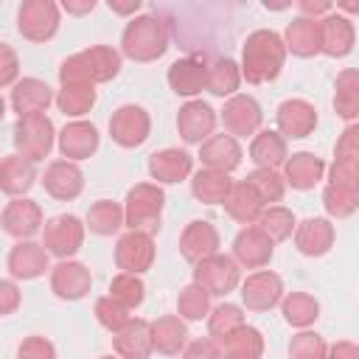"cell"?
Listing matches in <instances>:
<instances>
[{"instance_id":"obj_6","label":"cell","mask_w":359,"mask_h":359,"mask_svg":"<svg viewBox=\"0 0 359 359\" xmlns=\"http://www.w3.org/2000/svg\"><path fill=\"white\" fill-rule=\"evenodd\" d=\"M109 135L121 146H137L149 135V115L135 104H123L109 118Z\"/></svg>"},{"instance_id":"obj_26","label":"cell","mask_w":359,"mask_h":359,"mask_svg":"<svg viewBox=\"0 0 359 359\" xmlns=\"http://www.w3.org/2000/svg\"><path fill=\"white\" fill-rule=\"evenodd\" d=\"M286 45L297 56H311L320 50V22L311 17H297L286 28Z\"/></svg>"},{"instance_id":"obj_19","label":"cell","mask_w":359,"mask_h":359,"mask_svg":"<svg viewBox=\"0 0 359 359\" xmlns=\"http://www.w3.org/2000/svg\"><path fill=\"white\" fill-rule=\"evenodd\" d=\"M48 101H50V90L39 79H22L11 90V107L20 112V118H25V115H42V109L48 107Z\"/></svg>"},{"instance_id":"obj_50","label":"cell","mask_w":359,"mask_h":359,"mask_svg":"<svg viewBox=\"0 0 359 359\" xmlns=\"http://www.w3.org/2000/svg\"><path fill=\"white\" fill-rule=\"evenodd\" d=\"M356 137H359V129H356V126H348V129L342 132V137H339V143H337V160H334V163H339V165H356V157H359V143H356Z\"/></svg>"},{"instance_id":"obj_60","label":"cell","mask_w":359,"mask_h":359,"mask_svg":"<svg viewBox=\"0 0 359 359\" xmlns=\"http://www.w3.org/2000/svg\"><path fill=\"white\" fill-rule=\"evenodd\" d=\"M0 115H3V101H0Z\"/></svg>"},{"instance_id":"obj_10","label":"cell","mask_w":359,"mask_h":359,"mask_svg":"<svg viewBox=\"0 0 359 359\" xmlns=\"http://www.w3.org/2000/svg\"><path fill=\"white\" fill-rule=\"evenodd\" d=\"M81 244V224L76 216H53L45 224V247L56 255H67Z\"/></svg>"},{"instance_id":"obj_40","label":"cell","mask_w":359,"mask_h":359,"mask_svg":"<svg viewBox=\"0 0 359 359\" xmlns=\"http://www.w3.org/2000/svg\"><path fill=\"white\" fill-rule=\"evenodd\" d=\"M283 317L292 325H309L317 317V300L306 292H292L283 300Z\"/></svg>"},{"instance_id":"obj_42","label":"cell","mask_w":359,"mask_h":359,"mask_svg":"<svg viewBox=\"0 0 359 359\" xmlns=\"http://www.w3.org/2000/svg\"><path fill=\"white\" fill-rule=\"evenodd\" d=\"M121 219H123V210H121L115 202H107V199L95 202V205L90 208V213H87L90 230H95V233H101V236H107V233L118 230Z\"/></svg>"},{"instance_id":"obj_35","label":"cell","mask_w":359,"mask_h":359,"mask_svg":"<svg viewBox=\"0 0 359 359\" xmlns=\"http://www.w3.org/2000/svg\"><path fill=\"white\" fill-rule=\"evenodd\" d=\"M205 87L216 95H227L238 87V67L233 59L219 56L210 65H205Z\"/></svg>"},{"instance_id":"obj_4","label":"cell","mask_w":359,"mask_h":359,"mask_svg":"<svg viewBox=\"0 0 359 359\" xmlns=\"http://www.w3.org/2000/svg\"><path fill=\"white\" fill-rule=\"evenodd\" d=\"M160 208H163V194L160 188L149 185V182H140L135 185L129 194H126V224L132 230L137 227H154L157 216H160Z\"/></svg>"},{"instance_id":"obj_7","label":"cell","mask_w":359,"mask_h":359,"mask_svg":"<svg viewBox=\"0 0 359 359\" xmlns=\"http://www.w3.org/2000/svg\"><path fill=\"white\" fill-rule=\"evenodd\" d=\"M20 31L28 36V39H45L53 34L56 22H59V11L50 0H25L20 6Z\"/></svg>"},{"instance_id":"obj_44","label":"cell","mask_w":359,"mask_h":359,"mask_svg":"<svg viewBox=\"0 0 359 359\" xmlns=\"http://www.w3.org/2000/svg\"><path fill=\"white\" fill-rule=\"evenodd\" d=\"M252 185V191L261 196V202H275L283 194V177L275 168H255L247 180Z\"/></svg>"},{"instance_id":"obj_38","label":"cell","mask_w":359,"mask_h":359,"mask_svg":"<svg viewBox=\"0 0 359 359\" xmlns=\"http://www.w3.org/2000/svg\"><path fill=\"white\" fill-rule=\"evenodd\" d=\"M93 98H95L93 84H62V90L56 95V104L67 115H81V112L90 109Z\"/></svg>"},{"instance_id":"obj_8","label":"cell","mask_w":359,"mask_h":359,"mask_svg":"<svg viewBox=\"0 0 359 359\" xmlns=\"http://www.w3.org/2000/svg\"><path fill=\"white\" fill-rule=\"evenodd\" d=\"M151 255H154V244H151V236L149 233H140V230H132L126 236L118 238V247H115V264L135 275L140 269H146L151 264Z\"/></svg>"},{"instance_id":"obj_11","label":"cell","mask_w":359,"mask_h":359,"mask_svg":"<svg viewBox=\"0 0 359 359\" xmlns=\"http://www.w3.org/2000/svg\"><path fill=\"white\" fill-rule=\"evenodd\" d=\"M219 247V236L208 222H191L180 236V252L188 261H202L213 255Z\"/></svg>"},{"instance_id":"obj_25","label":"cell","mask_w":359,"mask_h":359,"mask_svg":"<svg viewBox=\"0 0 359 359\" xmlns=\"http://www.w3.org/2000/svg\"><path fill=\"white\" fill-rule=\"evenodd\" d=\"M39 219H42V213L31 199H14L3 210V227L11 236H31L36 230Z\"/></svg>"},{"instance_id":"obj_43","label":"cell","mask_w":359,"mask_h":359,"mask_svg":"<svg viewBox=\"0 0 359 359\" xmlns=\"http://www.w3.org/2000/svg\"><path fill=\"white\" fill-rule=\"evenodd\" d=\"M109 297L118 300L123 309H132V306H137V303L143 300V283H140L135 275L121 272V275H115L112 283H109Z\"/></svg>"},{"instance_id":"obj_22","label":"cell","mask_w":359,"mask_h":359,"mask_svg":"<svg viewBox=\"0 0 359 359\" xmlns=\"http://www.w3.org/2000/svg\"><path fill=\"white\" fill-rule=\"evenodd\" d=\"M351 45H353V28L345 17L331 14L320 22V50L331 56H342L351 50Z\"/></svg>"},{"instance_id":"obj_52","label":"cell","mask_w":359,"mask_h":359,"mask_svg":"<svg viewBox=\"0 0 359 359\" xmlns=\"http://www.w3.org/2000/svg\"><path fill=\"white\" fill-rule=\"evenodd\" d=\"M182 359H222V353H219V345H216V339H208V337H202V339H194V342L185 348Z\"/></svg>"},{"instance_id":"obj_57","label":"cell","mask_w":359,"mask_h":359,"mask_svg":"<svg viewBox=\"0 0 359 359\" xmlns=\"http://www.w3.org/2000/svg\"><path fill=\"white\" fill-rule=\"evenodd\" d=\"M109 8L118 11V14H126V11H135L137 8V0H132V3H115V0H109Z\"/></svg>"},{"instance_id":"obj_9","label":"cell","mask_w":359,"mask_h":359,"mask_svg":"<svg viewBox=\"0 0 359 359\" xmlns=\"http://www.w3.org/2000/svg\"><path fill=\"white\" fill-rule=\"evenodd\" d=\"M314 121H317V112L309 101L303 98H292V101H283L278 107V126L283 135L289 137H303L314 129Z\"/></svg>"},{"instance_id":"obj_2","label":"cell","mask_w":359,"mask_h":359,"mask_svg":"<svg viewBox=\"0 0 359 359\" xmlns=\"http://www.w3.org/2000/svg\"><path fill=\"white\" fill-rule=\"evenodd\" d=\"M165 39H168V34H165L163 22L151 14H143V17H135L132 22H126L121 45H123L126 56L149 62L165 50Z\"/></svg>"},{"instance_id":"obj_49","label":"cell","mask_w":359,"mask_h":359,"mask_svg":"<svg viewBox=\"0 0 359 359\" xmlns=\"http://www.w3.org/2000/svg\"><path fill=\"white\" fill-rule=\"evenodd\" d=\"M289 359H325V342L323 337L303 331L289 342Z\"/></svg>"},{"instance_id":"obj_41","label":"cell","mask_w":359,"mask_h":359,"mask_svg":"<svg viewBox=\"0 0 359 359\" xmlns=\"http://www.w3.org/2000/svg\"><path fill=\"white\" fill-rule=\"evenodd\" d=\"M222 345H224L227 353H247V356H255V359L261 356V348H264L261 334L252 325H238L233 334H227L222 339Z\"/></svg>"},{"instance_id":"obj_55","label":"cell","mask_w":359,"mask_h":359,"mask_svg":"<svg viewBox=\"0 0 359 359\" xmlns=\"http://www.w3.org/2000/svg\"><path fill=\"white\" fill-rule=\"evenodd\" d=\"M328 359H359V351L353 342H337V345H331Z\"/></svg>"},{"instance_id":"obj_24","label":"cell","mask_w":359,"mask_h":359,"mask_svg":"<svg viewBox=\"0 0 359 359\" xmlns=\"http://www.w3.org/2000/svg\"><path fill=\"white\" fill-rule=\"evenodd\" d=\"M294 241H297L300 252H306V255H323L331 247V241H334V230H331V224L325 219H306V222L297 224Z\"/></svg>"},{"instance_id":"obj_59","label":"cell","mask_w":359,"mask_h":359,"mask_svg":"<svg viewBox=\"0 0 359 359\" xmlns=\"http://www.w3.org/2000/svg\"><path fill=\"white\" fill-rule=\"evenodd\" d=\"M224 359H255V356H247V353H224Z\"/></svg>"},{"instance_id":"obj_39","label":"cell","mask_w":359,"mask_h":359,"mask_svg":"<svg viewBox=\"0 0 359 359\" xmlns=\"http://www.w3.org/2000/svg\"><path fill=\"white\" fill-rule=\"evenodd\" d=\"M323 199H325L328 213H334V216H348V213H353V208H356L359 188H356V185H342V182H328Z\"/></svg>"},{"instance_id":"obj_51","label":"cell","mask_w":359,"mask_h":359,"mask_svg":"<svg viewBox=\"0 0 359 359\" xmlns=\"http://www.w3.org/2000/svg\"><path fill=\"white\" fill-rule=\"evenodd\" d=\"M20 359H53V348L42 337H28L20 345Z\"/></svg>"},{"instance_id":"obj_33","label":"cell","mask_w":359,"mask_h":359,"mask_svg":"<svg viewBox=\"0 0 359 359\" xmlns=\"http://www.w3.org/2000/svg\"><path fill=\"white\" fill-rule=\"evenodd\" d=\"M323 177V160L311 151H297L286 160V180L294 188H311Z\"/></svg>"},{"instance_id":"obj_14","label":"cell","mask_w":359,"mask_h":359,"mask_svg":"<svg viewBox=\"0 0 359 359\" xmlns=\"http://www.w3.org/2000/svg\"><path fill=\"white\" fill-rule=\"evenodd\" d=\"M168 84L180 95H194L205 87V62L196 56H182L168 67Z\"/></svg>"},{"instance_id":"obj_53","label":"cell","mask_w":359,"mask_h":359,"mask_svg":"<svg viewBox=\"0 0 359 359\" xmlns=\"http://www.w3.org/2000/svg\"><path fill=\"white\" fill-rule=\"evenodd\" d=\"M17 73V53L0 42V84H8Z\"/></svg>"},{"instance_id":"obj_15","label":"cell","mask_w":359,"mask_h":359,"mask_svg":"<svg viewBox=\"0 0 359 359\" xmlns=\"http://www.w3.org/2000/svg\"><path fill=\"white\" fill-rule=\"evenodd\" d=\"M222 118H224V126L233 135H250V132H255V126L261 121V109L250 95H233L224 104Z\"/></svg>"},{"instance_id":"obj_31","label":"cell","mask_w":359,"mask_h":359,"mask_svg":"<svg viewBox=\"0 0 359 359\" xmlns=\"http://www.w3.org/2000/svg\"><path fill=\"white\" fill-rule=\"evenodd\" d=\"M149 337L160 353H177L180 345L185 342V325L177 317L165 314V317H157L154 323H149Z\"/></svg>"},{"instance_id":"obj_29","label":"cell","mask_w":359,"mask_h":359,"mask_svg":"<svg viewBox=\"0 0 359 359\" xmlns=\"http://www.w3.org/2000/svg\"><path fill=\"white\" fill-rule=\"evenodd\" d=\"M191 168V157L180 149H163L157 154H151L149 160V171L154 180H163V182H177L188 174Z\"/></svg>"},{"instance_id":"obj_48","label":"cell","mask_w":359,"mask_h":359,"mask_svg":"<svg viewBox=\"0 0 359 359\" xmlns=\"http://www.w3.org/2000/svg\"><path fill=\"white\" fill-rule=\"evenodd\" d=\"M95 317H98V323H101L104 328H109V331H121V328L129 323L126 309H123L118 300H112L109 294L95 300Z\"/></svg>"},{"instance_id":"obj_47","label":"cell","mask_w":359,"mask_h":359,"mask_svg":"<svg viewBox=\"0 0 359 359\" xmlns=\"http://www.w3.org/2000/svg\"><path fill=\"white\" fill-rule=\"evenodd\" d=\"M177 309H180L182 317L199 320V317L208 311V292H205L199 283L185 286V289L180 292V297H177Z\"/></svg>"},{"instance_id":"obj_46","label":"cell","mask_w":359,"mask_h":359,"mask_svg":"<svg viewBox=\"0 0 359 359\" xmlns=\"http://www.w3.org/2000/svg\"><path fill=\"white\" fill-rule=\"evenodd\" d=\"M261 230L269 236V241L272 238H286L289 233H292V227H294V219H292V213L286 210V208H269V210H261Z\"/></svg>"},{"instance_id":"obj_5","label":"cell","mask_w":359,"mask_h":359,"mask_svg":"<svg viewBox=\"0 0 359 359\" xmlns=\"http://www.w3.org/2000/svg\"><path fill=\"white\" fill-rule=\"evenodd\" d=\"M14 143L28 160L45 157L50 149V121L45 115H25L14 126Z\"/></svg>"},{"instance_id":"obj_61","label":"cell","mask_w":359,"mask_h":359,"mask_svg":"<svg viewBox=\"0 0 359 359\" xmlns=\"http://www.w3.org/2000/svg\"><path fill=\"white\" fill-rule=\"evenodd\" d=\"M104 359H112V356H104Z\"/></svg>"},{"instance_id":"obj_1","label":"cell","mask_w":359,"mask_h":359,"mask_svg":"<svg viewBox=\"0 0 359 359\" xmlns=\"http://www.w3.org/2000/svg\"><path fill=\"white\" fill-rule=\"evenodd\" d=\"M283 53L286 45L275 31H252L244 42V53H241V65H244V76L247 81H269L280 65H283Z\"/></svg>"},{"instance_id":"obj_37","label":"cell","mask_w":359,"mask_h":359,"mask_svg":"<svg viewBox=\"0 0 359 359\" xmlns=\"http://www.w3.org/2000/svg\"><path fill=\"white\" fill-rule=\"evenodd\" d=\"M337 112L345 118H353L359 109V73L356 70H342L337 76V93H334Z\"/></svg>"},{"instance_id":"obj_28","label":"cell","mask_w":359,"mask_h":359,"mask_svg":"<svg viewBox=\"0 0 359 359\" xmlns=\"http://www.w3.org/2000/svg\"><path fill=\"white\" fill-rule=\"evenodd\" d=\"M95 140H98V135H95V129H93L90 123L73 121V123H67V126L62 129V135H59V149H62L65 157H87V154L95 149Z\"/></svg>"},{"instance_id":"obj_21","label":"cell","mask_w":359,"mask_h":359,"mask_svg":"<svg viewBox=\"0 0 359 359\" xmlns=\"http://www.w3.org/2000/svg\"><path fill=\"white\" fill-rule=\"evenodd\" d=\"M224 208H227V213H230L236 222L250 224V222H255V219L261 216L264 202H261V196L252 191L250 182H236V185H230V194L224 196Z\"/></svg>"},{"instance_id":"obj_45","label":"cell","mask_w":359,"mask_h":359,"mask_svg":"<svg viewBox=\"0 0 359 359\" xmlns=\"http://www.w3.org/2000/svg\"><path fill=\"white\" fill-rule=\"evenodd\" d=\"M238 325H244V320H241V311L236 309V306H230V303H224V306H219V309H213V314H210V323H208V328H210V337L213 339H224L227 334H233Z\"/></svg>"},{"instance_id":"obj_56","label":"cell","mask_w":359,"mask_h":359,"mask_svg":"<svg viewBox=\"0 0 359 359\" xmlns=\"http://www.w3.org/2000/svg\"><path fill=\"white\" fill-rule=\"evenodd\" d=\"M300 8H303L306 14H320V11L328 8V0H303Z\"/></svg>"},{"instance_id":"obj_3","label":"cell","mask_w":359,"mask_h":359,"mask_svg":"<svg viewBox=\"0 0 359 359\" xmlns=\"http://www.w3.org/2000/svg\"><path fill=\"white\" fill-rule=\"evenodd\" d=\"M194 283H199L208 294H224L238 283V266L233 258L213 252V255L196 261Z\"/></svg>"},{"instance_id":"obj_23","label":"cell","mask_w":359,"mask_h":359,"mask_svg":"<svg viewBox=\"0 0 359 359\" xmlns=\"http://www.w3.org/2000/svg\"><path fill=\"white\" fill-rule=\"evenodd\" d=\"M42 182H45L48 194H53L59 199H70L81 191V171L67 160H56V163L48 165Z\"/></svg>"},{"instance_id":"obj_27","label":"cell","mask_w":359,"mask_h":359,"mask_svg":"<svg viewBox=\"0 0 359 359\" xmlns=\"http://www.w3.org/2000/svg\"><path fill=\"white\" fill-rule=\"evenodd\" d=\"M79 56H81V65H84V70H87L90 84H93V81H107V79H112V76L118 73V65H121L118 53H115L112 48H107V45H93V48L81 50Z\"/></svg>"},{"instance_id":"obj_36","label":"cell","mask_w":359,"mask_h":359,"mask_svg":"<svg viewBox=\"0 0 359 359\" xmlns=\"http://www.w3.org/2000/svg\"><path fill=\"white\" fill-rule=\"evenodd\" d=\"M250 154L258 163V168H275L286 157V143L278 132H261V135H255Z\"/></svg>"},{"instance_id":"obj_18","label":"cell","mask_w":359,"mask_h":359,"mask_svg":"<svg viewBox=\"0 0 359 359\" xmlns=\"http://www.w3.org/2000/svg\"><path fill=\"white\" fill-rule=\"evenodd\" d=\"M115 351L123 359H146L151 351V337H149V323L143 320H129L121 331H115Z\"/></svg>"},{"instance_id":"obj_12","label":"cell","mask_w":359,"mask_h":359,"mask_svg":"<svg viewBox=\"0 0 359 359\" xmlns=\"http://www.w3.org/2000/svg\"><path fill=\"white\" fill-rule=\"evenodd\" d=\"M233 252H236V258H238L241 264H247V266H261V264H266L269 255H272V241H269V236H266L261 227H244V230L236 236V241H233Z\"/></svg>"},{"instance_id":"obj_13","label":"cell","mask_w":359,"mask_h":359,"mask_svg":"<svg viewBox=\"0 0 359 359\" xmlns=\"http://www.w3.org/2000/svg\"><path fill=\"white\" fill-rule=\"evenodd\" d=\"M241 297L247 303V309H269L278 303L280 297V278L275 272H255L244 280L241 286Z\"/></svg>"},{"instance_id":"obj_32","label":"cell","mask_w":359,"mask_h":359,"mask_svg":"<svg viewBox=\"0 0 359 359\" xmlns=\"http://www.w3.org/2000/svg\"><path fill=\"white\" fill-rule=\"evenodd\" d=\"M34 180V165L22 154H11L0 163V191L6 194H22Z\"/></svg>"},{"instance_id":"obj_54","label":"cell","mask_w":359,"mask_h":359,"mask_svg":"<svg viewBox=\"0 0 359 359\" xmlns=\"http://www.w3.org/2000/svg\"><path fill=\"white\" fill-rule=\"evenodd\" d=\"M17 300H20L17 286H14V283H8V280H0V314L14 311V309H17Z\"/></svg>"},{"instance_id":"obj_17","label":"cell","mask_w":359,"mask_h":359,"mask_svg":"<svg viewBox=\"0 0 359 359\" xmlns=\"http://www.w3.org/2000/svg\"><path fill=\"white\" fill-rule=\"evenodd\" d=\"M50 286L59 297H81L90 289V272L76 261H62L50 272Z\"/></svg>"},{"instance_id":"obj_20","label":"cell","mask_w":359,"mask_h":359,"mask_svg":"<svg viewBox=\"0 0 359 359\" xmlns=\"http://www.w3.org/2000/svg\"><path fill=\"white\" fill-rule=\"evenodd\" d=\"M177 126H180V135L185 140H202L210 129H213V109L202 101H188L180 107V115H177Z\"/></svg>"},{"instance_id":"obj_30","label":"cell","mask_w":359,"mask_h":359,"mask_svg":"<svg viewBox=\"0 0 359 359\" xmlns=\"http://www.w3.org/2000/svg\"><path fill=\"white\" fill-rule=\"evenodd\" d=\"M45 250L34 241H20L11 247L8 252V269L17 275V278H34L45 269Z\"/></svg>"},{"instance_id":"obj_16","label":"cell","mask_w":359,"mask_h":359,"mask_svg":"<svg viewBox=\"0 0 359 359\" xmlns=\"http://www.w3.org/2000/svg\"><path fill=\"white\" fill-rule=\"evenodd\" d=\"M199 157H202V163H205L208 168L227 174L230 168L238 165L241 151H238V143H236L230 135H213V137H208V140L202 143Z\"/></svg>"},{"instance_id":"obj_34","label":"cell","mask_w":359,"mask_h":359,"mask_svg":"<svg viewBox=\"0 0 359 359\" xmlns=\"http://www.w3.org/2000/svg\"><path fill=\"white\" fill-rule=\"evenodd\" d=\"M230 185H233L230 177L224 171H213V168H202L191 180V188H194L196 199L210 202V205L213 202H224V196L230 194Z\"/></svg>"},{"instance_id":"obj_58","label":"cell","mask_w":359,"mask_h":359,"mask_svg":"<svg viewBox=\"0 0 359 359\" xmlns=\"http://www.w3.org/2000/svg\"><path fill=\"white\" fill-rule=\"evenodd\" d=\"M65 8L79 14V11H87V8H93V0H87V3H65Z\"/></svg>"}]
</instances>
